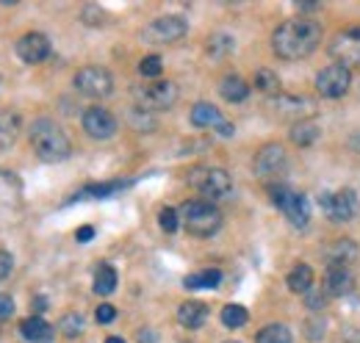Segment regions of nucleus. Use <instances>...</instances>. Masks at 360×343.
Segmentation results:
<instances>
[{
    "mask_svg": "<svg viewBox=\"0 0 360 343\" xmlns=\"http://www.w3.org/2000/svg\"><path fill=\"white\" fill-rule=\"evenodd\" d=\"M28 136H31V147H34L37 158L45 161V164H61V161H67L72 155V144H70L67 133L58 128L53 119L31 122Z\"/></svg>",
    "mask_w": 360,
    "mask_h": 343,
    "instance_id": "f03ea898",
    "label": "nucleus"
},
{
    "mask_svg": "<svg viewBox=\"0 0 360 343\" xmlns=\"http://www.w3.org/2000/svg\"><path fill=\"white\" fill-rule=\"evenodd\" d=\"M319 42H321V25L316 20H308V17L288 20L283 25H277V31L271 34V50L283 61L308 58L319 47Z\"/></svg>",
    "mask_w": 360,
    "mask_h": 343,
    "instance_id": "f257e3e1",
    "label": "nucleus"
},
{
    "mask_svg": "<svg viewBox=\"0 0 360 343\" xmlns=\"http://www.w3.org/2000/svg\"><path fill=\"white\" fill-rule=\"evenodd\" d=\"M316 138H319V125L311 122V119H302V122H297L291 128V141L297 147H311Z\"/></svg>",
    "mask_w": 360,
    "mask_h": 343,
    "instance_id": "a878e982",
    "label": "nucleus"
},
{
    "mask_svg": "<svg viewBox=\"0 0 360 343\" xmlns=\"http://www.w3.org/2000/svg\"><path fill=\"white\" fill-rule=\"evenodd\" d=\"M227 343H236V341H227Z\"/></svg>",
    "mask_w": 360,
    "mask_h": 343,
    "instance_id": "49530a36",
    "label": "nucleus"
},
{
    "mask_svg": "<svg viewBox=\"0 0 360 343\" xmlns=\"http://www.w3.org/2000/svg\"><path fill=\"white\" fill-rule=\"evenodd\" d=\"M271 108H274L277 114H283V117H297V119H302L305 114H311L314 103L305 100V97H288V94H280V97L271 100Z\"/></svg>",
    "mask_w": 360,
    "mask_h": 343,
    "instance_id": "a211bd4d",
    "label": "nucleus"
},
{
    "mask_svg": "<svg viewBox=\"0 0 360 343\" xmlns=\"http://www.w3.org/2000/svg\"><path fill=\"white\" fill-rule=\"evenodd\" d=\"M31 310H34V316H42L47 310V299L45 297H37V299L31 302Z\"/></svg>",
    "mask_w": 360,
    "mask_h": 343,
    "instance_id": "79ce46f5",
    "label": "nucleus"
},
{
    "mask_svg": "<svg viewBox=\"0 0 360 343\" xmlns=\"http://www.w3.org/2000/svg\"><path fill=\"white\" fill-rule=\"evenodd\" d=\"M84 130H86V136H91V138L105 141V138H111L117 133V117L108 108H100V105L86 108V114H84Z\"/></svg>",
    "mask_w": 360,
    "mask_h": 343,
    "instance_id": "ddd939ff",
    "label": "nucleus"
},
{
    "mask_svg": "<svg viewBox=\"0 0 360 343\" xmlns=\"http://www.w3.org/2000/svg\"><path fill=\"white\" fill-rule=\"evenodd\" d=\"M94 318H97L100 324H111V321L117 318V307H114V304H100L97 313H94Z\"/></svg>",
    "mask_w": 360,
    "mask_h": 343,
    "instance_id": "4c0bfd02",
    "label": "nucleus"
},
{
    "mask_svg": "<svg viewBox=\"0 0 360 343\" xmlns=\"http://www.w3.org/2000/svg\"><path fill=\"white\" fill-rule=\"evenodd\" d=\"M217 130H219V136H233V125H230V122H219V125H217Z\"/></svg>",
    "mask_w": 360,
    "mask_h": 343,
    "instance_id": "c03bdc74",
    "label": "nucleus"
},
{
    "mask_svg": "<svg viewBox=\"0 0 360 343\" xmlns=\"http://www.w3.org/2000/svg\"><path fill=\"white\" fill-rule=\"evenodd\" d=\"M105 343H125V341H122V338H117V335H111V338H108Z\"/></svg>",
    "mask_w": 360,
    "mask_h": 343,
    "instance_id": "a18cd8bd",
    "label": "nucleus"
},
{
    "mask_svg": "<svg viewBox=\"0 0 360 343\" xmlns=\"http://www.w3.org/2000/svg\"><path fill=\"white\" fill-rule=\"evenodd\" d=\"M285 164H288L285 150H283L280 144H266V147L258 150V155H255V161H252V169H255L258 177L269 180V177H280L283 169H285Z\"/></svg>",
    "mask_w": 360,
    "mask_h": 343,
    "instance_id": "f8f14e48",
    "label": "nucleus"
},
{
    "mask_svg": "<svg viewBox=\"0 0 360 343\" xmlns=\"http://www.w3.org/2000/svg\"><path fill=\"white\" fill-rule=\"evenodd\" d=\"M114 291H117V271H114V266H108V263L97 266V271H94V294L108 297Z\"/></svg>",
    "mask_w": 360,
    "mask_h": 343,
    "instance_id": "393cba45",
    "label": "nucleus"
},
{
    "mask_svg": "<svg viewBox=\"0 0 360 343\" xmlns=\"http://www.w3.org/2000/svg\"><path fill=\"white\" fill-rule=\"evenodd\" d=\"M75 89H78L81 94H86V97L100 100V97H108V94L114 91V78H111V72L103 70V67H84V70L75 75Z\"/></svg>",
    "mask_w": 360,
    "mask_h": 343,
    "instance_id": "9b49d317",
    "label": "nucleus"
},
{
    "mask_svg": "<svg viewBox=\"0 0 360 343\" xmlns=\"http://www.w3.org/2000/svg\"><path fill=\"white\" fill-rule=\"evenodd\" d=\"M128 183H120V180H114V183H100V186H89V188H84L78 197H108V194H114V191H120V188H125Z\"/></svg>",
    "mask_w": 360,
    "mask_h": 343,
    "instance_id": "72a5a7b5",
    "label": "nucleus"
},
{
    "mask_svg": "<svg viewBox=\"0 0 360 343\" xmlns=\"http://www.w3.org/2000/svg\"><path fill=\"white\" fill-rule=\"evenodd\" d=\"M247 318H250V313H247V307H241V304H227V307H222V324H225L227 330L244 327Z\"/></svg>",
    "mask_w": 360,
    "mask_h": 343,
    "instance_id": "cd10ccee",
    "label": "nucleus"
},
{
    "mask_svg": "<svg viewBox=\"0 0 360 343\" xmlns=\"http://www.w3.org/2000/svg\"><path fill=\"white\" fill-rule=\"evenodd\" d=\"M139 72H141L144 78H158V75L164 72V61H161V56H144V58L139 61Z\"/></svg>",
    "mask_w": 360,
    "mask_h": 343,
    "instance_id": "473e14b6",
    "label": "nucleus"
},
{
    "mask_svg": "<svg viewBox=\"0 0 360 343\" xmlns=\"http://www.w3.org/2000/svg\"><path fill=\"white\" fill-rule=\"evenodd\" d=\"M349 84H352V70H347V67H341V64H330V67H324V70L316 75V89H319V94H321V97H330V100L344 97V94L349 91Z\"/></svg>",
    "mask_w": 360,
    "mask_h": 343,
    "instance_id": "9d476101",
    "label": "nucleus"
},
{
    "mask_svg": "<svg viewBox=\"0 0 360 343\" xmlns=\"http://www.w3.org/2000/svg\"><path fill=\"white\" fill-rule=\"evenodd\" d=\"M285 285L294 291V294H308L314 288V268L308 263H297L291 271H288V280Z\"/></svg>",
    "mask_w": 360,
    "mask_h": 343,
    "instance_id": "aec40b11",
    "label": "nucleus"
},
{
    "mask_svg": "<svg viewBox=\"0 0 360 343\" xmlns=\"http://www.w3.org/2000/svg\"><path fill=\"white\" fill-rule=\"evenodd\" d=\"M319 205L324 208L330 221L344 224V221H352L355 214H358V194L352 188H341L338 194H321Z\"/></svg>",
    "mask_w": 360,
    "mask_h": 343,
    "instance_id": "1a4fd4ad",
    "label": "nucleus"
},
{
    "mask_svg": "<svg viewBox=\"0 0 360 343\" xmlns=\"http://www.w3.org/2000/svg\"><path fill=\"white\" fill-rule=\"evenodd\" d=\"M134 97L139 103V108L144 111H169L175 103H178V86L172 81H155V84L147 86H136Z\"/></svg>",
    "mask_w": 360,
    "mask_h": 343,
    "instance_id": "39448f33",
    "label": "nucleus"
},
{
    "mask_svg": "<svg viewBox=\"0 0 360 343\" xmlns=\"http://www.w3.org/2000/svg\"><path fill=\"white\" fill-rule=\"evenodd\" d=\"M17 56L25 61V64H42L47 56H50V39L45 34H25L20 42H17Z\"/></svg>",
    "mask_w": 360,
    "mask_h": 343,
    "instance_id": "4468645a",
    "label": "nucleus"
},
{
    "mask_svg": "<svg viewBox=\"0 0 360 343\" xmlns=\"http://www.w3.org/2000/svg\"><path fill=\"white\" fill-rule=\"evenodd\" d=\"M271 202L285 214V219L297 230H305L311 224V205H308V197L305 194L280 186V188H271Z\"/></svg>",
    "mask_w": 360,
    "mask_h": 343,
    "instance_id": "423d86ee",
    "label": "nucleus"
},
{
    "mask_svg": "<svg viewBox=\"0 0 360 343\" xmlns=\"http://www.w3.org/2000/svg\"><path fill=\"white\" fill-rule=\"evenodd\" d=\"M11 268H14V257H11V252H3V250H0V283L11 274Z\"/></svg>",
    "mask_w": 360,
    "mask_h": 343,
    "instance_id": "58836bf2",
    "label": "nucleus"
},
{
    "mask_svg": "<svg viewBox=\"0 0 360 343\" xmlns=\"http://www.w3.org/2000/svg\"><path fill=\"white\" fill-rule=\"evenodd\" d=\"M75 238H78L81 244H86V241H91V238H94V227H89V224H86V227H81V230L75 233Z\"/></svg>",
    "mask_w": 360,
    "mask_h": 343,
    "instance_id": "a19ab883",
    "label": "nucleus"
},
{
    "mask_svg": "<svg viewBox=\"0 0 360 343\" xmlns=\"http://www.w3.org/2000/svg\"><path fill=\"white\" fill-rule=\"evenodd\" d=\"M305 299H308V307H311L314 313H319V310L324 307V302H327V294H324V288H321V291H314V288H311V291L305 294Z\"/></svg>",
    "mask_w": 360,
    "mask_h": 343,
    "instance_id": "e433bc0d",
    "label": "nucleus"
},
{
    "mask_svg": "<svg viewBox=\"0 0 360 343\" xmlns=\"http://www.w3.org/2000/svg\"><path fill=\"white\" fill-rule=\"evenodd\" d=\"M58 330H61V335H67V338H78V335L84 332V316H81V313H67V316L58 321Z\"/></svg>",
    "mask_w": 360,
    "mask_h": 343,
    "instance_id": "c756f323",
    "label": "nucleus"
},
{
    "mask_svg": "<svg viewBox=\"0 0 360 343\" xmlns=\"http://www.w3.org/2000/svg\"><path fill=\"white\" fill-rule=\"evenodd\" d=\"M191 188H197L208 200H227L233 194V177L219 167H200L188 174Z\"/></svg>",
    "mask_w": 360,
    "mask_h": 343,
    "instance_id": "20e7f679",
    "label": "nucleus"
},
{
    "mask_svg": "<svg viewBox=\"0 0 360 343\" xmlns=\"http://www.w3.org/2000/svg\"><path fill=\"white\" fill-rule=\"evenodd\" d=\"M233 37H227V34H217V37H211V42H208V53L211 56H217V58H222V56H230L233 53Z\"/></svg>",
    "mask_w": 360,
    "mask_h": 343,
    "instance_id": "2f4dec72",
    "label": "nucleus"
},
{
    "mask_svg": "<svg viewBox=\"0 0 360 343\" xmlns=\"http://www.w3.org/2000/svg\"><path fill=\"white\" fill-rule=\"evenodd\" d=\"M128 122H131V128L139 130V133H150V130H155V119H153V114L150 111H144V108H131V114H128Z\"/></svg>",
    "mask_w": 360,
    "mask_h": 343,
    "instance_id": "c85d7f7f",
    "label": "nucleus"
},
{
    "mask_svg": "<svg viewBox=\"0 0 360 343\" xmlns=\"http://www.w3.org/2000/svg\"><path fill=\"white\" fill-rule=\"evenodd\" d=\"M219 122H222V114L211 103H197L191 108V125L194 128H217Z\"/></svg>",
    "mask_w": 360,
    "mask_h": 343,
    "instance_id": "412c9836",
    "label": "nucleus"
},
{
    "mask_svg": "<svg viewBox=\"0 0 360 343\" xmlns=\"http://www.w3.org/2000/svg\"><path fill=\"white\" fill-rule=\"evenodd\" d=\"M327 50H330V56H333L341 67H347V70L360 67V25L338 31V34L330 39Z\"/></svg>",
    "mask_w": 360,
    "mask_h": 343,
    "instance_id": "6e6552de",
    "label": "nucleus"
},
{
    "mask_svg": "<svg viewBox=\"0 0 360 343\" xmlns=\"http://www.w3.org/2000/svg\"><path fill=\"white\" fill-rule=\"evenodd\" d=\"M324 332H327V321H324V316H311V318L305 321V335H308V341H321Z\"/></svg>",
    "mask_w": 360,
    "mask_h": 343,
    "instance_id": "f704fd0d",
    "label": "nucleus"
},
{
    "mask_svg": "<svg viewBox=\"0 0 360 343\" xmlns=\"http://www.w3.org/2000/svg\"><path fill=\"white\" fill-rule=\"evenodd\" d=\"M20 133V117L14 111H0V150H8L17 141Z\"/></svg>",
    "mask_w": 360,
    "mask_h": 343,
    "instance_id": "b1692460",
    "label": "nucleus"
},
{
    "mask_svg": "<svg viewBox=\"0 0 360 343\" xmlns=\"http://www.w3.org/2000/svg\"><path fill=\"white\" fill-rule=\"evenodd\" d=\"M360 250L352 238H338L333 241L327 250H324V260H327V268L330 266H341V268H349L355 260H358Z\"/></svg>",
    "mask_w": 360,
    "mask_h": 343,
    "instance_id": "2eb2a0df",
    "label": "nucleus"
},
{
    "mask_svg": "<svg viewBox=\"0 0 360 343\" xmlns=\"http://www.w3.org/2000/svg\"><path fill=\"white\" fill-rule=\"evenodd\" d=\"M219 283H222V271H219V268H205V271L188 274V277L183 280V288L200 291V288H217Z\"/></svg>",
    "mask_w": 360,
    "mask_h": 343,
    "instance_id": "4be33fe9",
    "label": "nucleus"
},
{
    "mask_svg": "<svg viewBox=\"0 0 360 343\" xmlns=\"http://www.w3.org/2000/svg\"><path fill=\"white\" fill-rule=\"evenodd\" d=\"M208 318V307L202 302H183L178 307V321L186 330H200Z\"/></svg>",
    "mask_w": 360,
    "mask_h": 343,
    "instance_id": "6ab92c4d",
    "label": "nucleus"
},
{
    "mask_svg": "<svg viewBox=\"0 0 360 343\" xmlns=\"http://www.w3.org/2000/svg\"><path fill=\"white\" fill-rule=\"evenodd\" d=\"M139 343H155V332L153 330H141L139 332Z\"/></svg>",
    "mask_w": 360,
    "mask_h": 343,
    "instance_id": "37998d69",
    "label": "nucleus"
},
{
    "mask_svg": "<svg viewBox=\"0 0 360 343\" xmlns=\"http://www.w3.org/2000/svg\"><path fill=\"white\" fill-rule=\"evenodd\" d=\"M255 89L264 94H277L280 91V78L271 70H258L255 72Z\"/></svg>",
    "mask_w": 360,
    "mask_h": 343,
    "instance_id": "7c9ffc66",
    "label": "nucleus"
},
{
    "mask_svg": "<svg viewBox=\"0 0 360 343\" xmlns=\"http://www.w3.org/2000/svg\"><path fill=\"white\" fill-rule=\"evenodd\" d=\"M158 224H161V230L164 233H175L180 227V214L175 208H161V214H158Z\"/></svg>",
    "mask_w": 360,
    "mask_h": 343,
    "instance_id": "c9c22d12",
    "label": "nucleus"
},
{
    "mask_svg": "<svg viewBox=\"0 0 360 343\" xmlns=\"http://www.w3.org/2000/svg\"><path fill=\"white\" fill-rule=\"evenodd\" d=\"M20 335L31 343H50L53 335H56V330L47 324L42 316H31V318H25L20 324Z\"/></svg>",
    "mask_w": 360,
    "mask_h": 343,
    "instance_id": "f3484780",
    "label": "nucleus"
},
{
    "mask_svg": "<svg viewBox=\"0 0 360 343\" xmlns=\"http://www.w3.org/2000/svg\"><path fill=\"white\" fill-rule=\"evenodd\" d=\"M186 34H188V22L183 17L167 14V17H155L141 31V39L147 44H172V42H180Z\"/></svg>",
    "mask_w": 360,
    "mask_h": 343,
    "instance_id": "0eeeda50",
    "label": "nucleus"
},
{
    "mask_svg": "<svg viewBox=\"0 0 360 343\" xmlns=\"http://www.w3.org/2000/svg\"><path fill=\"white\" fill-rule=\"evenodd\" d=\"M219 94L225 97L227 103H241V100H247L250 86H247L244 78H238V75H227V78H222V84H219Z\"/></svg>",
    "mask_w": 360,
    "mask_h": 343,
    "instance_id": "5701e85b",
    "label": "nucleus"
},
{
    "mask_svg": "<svg viewBox=\"0 0 360 343\" xmlns=\"http://www.w3.org/2000/svg\"><path fill=\"white\" fill-rule=\"evenodd\" d=\"M11 316H14V299L8 294H0V321H6Z\"/></svg>",
    "mask_w": 360,
    "mask_h": 343,
    "instance_id": "ea45409f",
    "label": "nucleus"
},
{
    "mask_svg": "<svg viewBox=\"0 0 360 343\" xmlns=\"http://www.w3.org/2000/svg\"><path fill=\"white\" fill-rule=\"evenodd\" d=\"M355 285V277L349 268H341V266H330L327 274H324V294L327 297H344L349 294Z\"/></svg>",
    "mask_w": 360,
    "mask_h": 343,
    "instance_id": "dca6fc26",
    "label": "nucleus"
},
{
    "mask_svg": "<svg viewBox=\"0 0 360 343\" xmlns=\"http://www.w3.org/2000/svg\"><path fill=\"white\" fill-rule=\"evenodd\" d=\"M255 343H291V330L285 324H266L255 335Z\"/></svg>",
    "mask_w": 360,
    "mask_h": 343,
    "instance_id": "bb28decb",
    "label": "nucleus"
},
{
    "mask_svg": "<svg viewBox=\"0 0 360 343\" xmlns=\"http://www.w3.org/2000/svg\"><path fill=\"white\" fill-rule=\"evenodd\" d=\"M180 221L183 227L197 235V238H208L214 235L219 227H222V214L214 202L208 200H188L183 208H180Z\"/></svg>",
    "mask_w": 360,
    "mask_h": 343,
    "instance_id": "7ed1b4c3",
    "label": "nucleus"
}]
</instances>
